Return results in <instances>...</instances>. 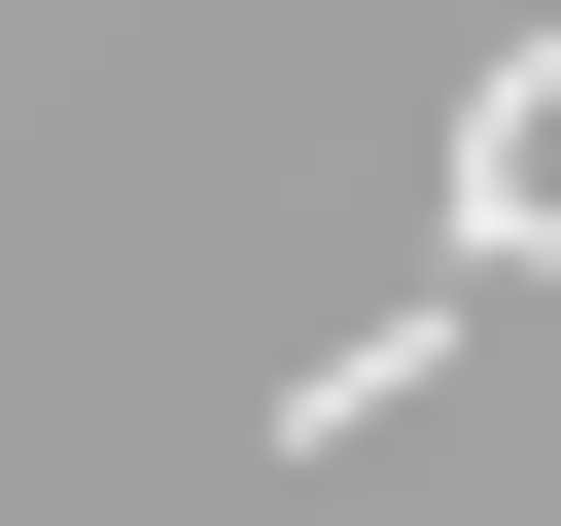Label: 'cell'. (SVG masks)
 <instances>
[{"instance_id":"obj_1","label":"cell","mask_w":561,"mask_h":526,"mask_svg":"<svg viewBox=\"0 0 561 526\" xmlns=\"http://www.w3.org/2000/svg\"><path fill=\"white\" fill-rule=\"evenodd\" d=\"M456 281H561V35H526L491 140H456Z\"/></svg>"},{"instance_id":"obj_2","label":"cell","mask_w":561,"mask_h":526,"mask_svg":"<svg viewBox=\"0 0 561 526\" xmlns=\"http://www.w3.org/2000/svg\"><path fill=\"white\" fill-rule=\"evenodd\" d=\"M456 316H491V281H456V245H421V281H386V316H351V351H316V386H280V456H351V421H421V351H456Z\"/></svg>"}]
</instances>
